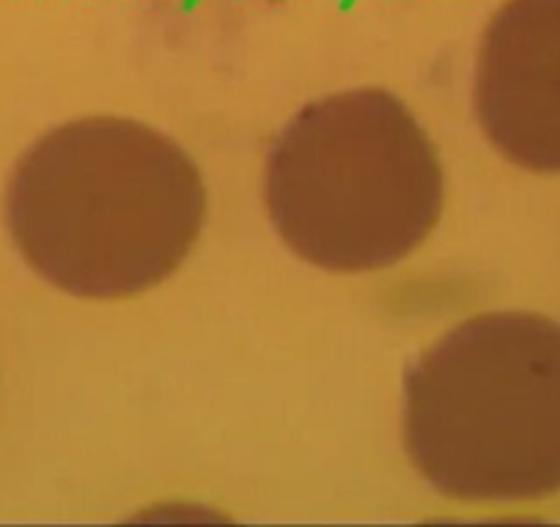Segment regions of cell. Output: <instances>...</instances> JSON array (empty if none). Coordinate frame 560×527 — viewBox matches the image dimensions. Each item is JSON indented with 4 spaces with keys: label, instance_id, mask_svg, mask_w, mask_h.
I'll return each mask as SVG.
<instances>
[{
    "label": "cell",
    "instance_id": "2",
    "mask_svg": "<svg viewBox=\"0 0 560 527\" xmlns=\"http://www.w3.org/2000/svg\"><path fill=\"white\" fill-rule=\"evenodd\" d=\"M401 437L418 476L462 503L560 494V325L489 311L445 332L404 382Z\"/></svg>",
    "mask_w": 560,
    "mask_h": 527
},
{
    "label": "cell",
    "instance_id": "4",
    "mask_svg": "<svg viewBox=\"0 0 560 527\" xmlns=\"http://www.w3.org/2000/svg\"><path fill=\"white\" fill-rule=\"evenodd\" d=\"M472 102L509 163L560 174V0H509L489 20Z\"/></svg>",
    "mask_w": 560,
    "mask_h": 527
},
{
    "label": "cell",
    "instance_id": "3",
    "mask_svg": "<svg viewBox=\"0 0 560 527\" xmlns=\"http://www.w3.org/2000/svg\"><path fill=\"white\" fill-rule=\"evenodd\" d=\"M264 203L303 261L330 272L385 270L438 229L445 174L398 96L343 91L283 127L264 168Z\"/></svg>",
    "mask_w": 560,
    "mask_h": 527
},
{
    "label": "cell",
    "instance_id": "1",
    "mask_svg": "<svg viewBox=\"0 0 560 527\" xmlns=\"http://www.w3.org/2000/svg\"><path fill=\"white\" fill-rule=\"evenodd\" d=\"M203 220L196 163L135 118L91 116L52 129L23 154L7 190L20 256L83 300H129L168 281Z\"/></svg>",
    "mask_w": 560,
    "mask_h": 527
}]
</instances>
